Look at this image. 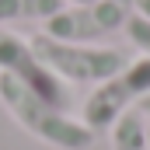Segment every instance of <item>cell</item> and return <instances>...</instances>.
<instances>
[{"instance_id":"obj_1","label":"cell","mask_w":150,"mask_h":150,"mask_svg":"<svg viewBox=\"0 0 150 150\" xmlns=\"http://www.w3.org/2000/svg\"><path fill=\"white\" fill-rule=\"evenodd\" d=\"M0 105L14 115V122L21 129H28L35 140H42L56 150H87L98 136L80 119H70V112L45 105L38 94H32L25 84H18L7 74H0Z\"/></svg>"},{"instance_id":"obj_2","label":"cell","mask_w":150,"mask_h":150,"mask_svg":"<svg viewBox=\"0 0 150 150\" xmlns=\"http://www.w3.org/2000/svg\"><path fill=\"white\" fill-rule=\"evenodd\" d=\"M28 42H32L38 59L70 87L74 84H101L129 63L126 49H115V45H77V42L49 38L45 32L32 35Z\"/></svg>"},{"instance_id":"obj_3","label":"cell","mask_w":150,"mask_h":150,"mask_svg":"<svg viewBox=\"0 0 150 150\" xmlns=\"http://www.w3.org/2000/svg\"><path fill=\"white\" fill-rule=\"evenodd\" d=\"M150 94V56H136L129 59L122 70L108 80H101L87 98H84V108H80V122L91 129V133H101V129H112L115 122L129 108H136L143 98Z\"/></svg>"},{"instance_id":"obj_4","label":"cell","mask_w":150,"mask_h":150,"mask_svg":"<svg viewBox=\"0 0 150 150\" xmlns=\"http://www.w3.org/2000/svg\"><path fill=\"white\" fill-rule=\"evenodd\" d=\"M129 18H133V0H87V4H67L59 14L45 21L42 32L59 42L91 45L122 32Z\"/></svg>"},{"instance_id":"obj_5","label":"cell","mask_w":150,"mask_h":150,"mask_svg":"<svg viewBox=\"0 0 150 150\" xmlns=\"http://www.w3.org/2000/svg\"><path fill=\"white\" fill-rule=\"evenodd\" d=\"M0 74H7L18 84H25L45 105H52L59 112H70V84L59 80L35 56L32 42L25 35H18V32H11V28H0Z\"/></svg>"},{"instance_id":"obj_6","label":"cell","mask_w":150,"mask_h":150,"mask_svg":"<svg viewBox=\"0 0 150 150\" xmlns=\"http://www.w3.org/2000/svg\"><path fill=\"white\" fill-rule=\"evenodd\" d=\"M63 7H67V0H0V28H7L14 21H42L45 25Z\"/></svg>"},{"instance_id":"obj_7","label":"cell","mask_w":150,"mask_h":150,"mask_svg":"<svg viewBox=\"0 0 150 150\" xmlns=\"http://www.w3.org/2000/svg\"><path fill=\"white\" fill-rule=\"evenodd\" d=\"M147 129H150V122L136 112V108H129V112L112 126V150H150Z\"/></svg>"},{"instance_id":"obj_8","label":"cell","mask_w":150,"mask_h":150,"mask_svg":"<svg viewBox=\"0 0 150 150\" xmlns=\"http://www.w3.org/2000/svg\"><path fill=\"white\" fill-rule=\"evenodd\" d=\"M126 35H129V42L143 52V56H150V21L147 18H140L136 11H133V18L126 21V28H122Z\"/></svg>"},{"instance_id":"obj_9","label":"cell","mask_w":150,"mask_h":150,"mask_svg":"<svg viewBox=\"0 0 150 150\" xmlns=\"http://www.w3.org/2000/svg\"><path fill=\"white\" fill-rule=\"evenodd\" d=\"M133 11H136L140 18H147V21H150V0H133Z\"/></svg>"},{"instance_id":"obj_10","label":"cell","mask_w":150,"mask_h":150,"mask_svg":"<svg viewBox=\"0 0 150 150\" xmlns=\"http://www.w3.org/2000/svg\"><path fill=\"white\" fill-rule=\"evenodd\" d=\"M136 112H140V115H143V119L150 122V94L143 98V101H140V105H136Z\"/></svg>"},{"instance_id":"obj_11","label":"cell","mask_w":150,"mask_h":150,"mask_svg":"<svg viewBox=\"0 0 150 150\" xmlns=\"http://www.w3.org/2000/svg\"><path fill=\"white\" fill-rule=\"evenodd\" d=\"M67 4H87V0H67Z\"/></svg>"},{"instance_id":"obj_12","label":"cell","mask_w":150,"mask_h":150,"mask_svg":"<svg viewBox=\"0 0 150 150\" xmlns=\"http://www.w3.org/2000/svg\"><path fill=\"white\" fill-rule=\"evenodd\" d=\"M147 140H150V129H147Z\"/></svg>"}]
</instances>
